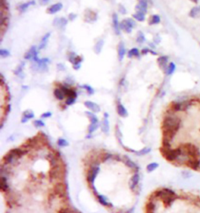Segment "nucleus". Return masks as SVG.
Instances as JSON below:
<instances>
[{
    "label": "nucleus",
    "instance_id": "2f4dec72",
    "mask_svg": "<svg viewBox=\"0 0 200 213\" xmlns=\"http://www.w3.org/2000/svg\"><path fill=\"white\" fill-rule=\"evenodd\" d=\"M39 1L42 2V3H47V2H49V0H39Z\"/></svg>",
    "mask_w": 200,
    "mask_h": 213
},
{
    "label": "nucleus",
    "instance_id": "4be33fe9",
    "mask_svg": "<svg viewBox=\"0 0 200 213\" xmlns=\"http://www.w3.org/2000/svg\"><path fill=\"white\" fill-rule=\"evenodd\" d=\"M160 22V16L159 15H153L152 16L151 20H149V24H157Z\"/></svg>",
    "mask_w": 200,
    "mask_h": 213
},
{
    "label": "nucleus",
    "instance_id": "aec40b11",
    "mask_svg": "<svg viewBox=\"0 0 200 213\" xmlns=\"http://www.w3.org/2000/svg\"><path fill=\"white\" fill-rule=\"evenodd\" d=\"M35 1H31V2H27V3H23V4H21V6L18 7V9H20L21 12H24L27 10V9L30 6V5H35Z\"/></svg>",
    "mask_w": 200,
    "mask_h": 213
},
{
    "label": "nucleus",
    "instance_id": "473e14b6",
    "mask_svg": "<svg viewBox=\"0 0 200 213\" xmlns=\"http://www.w3.org/2000/svg\"><path fill=\"white\" fill-rule=\"evenodd\" d=\"M191 1L193 2H196V3H197V2H199V0H191Z\"/></svg>",
    "mask_w": 200,
    "mask_h": 213
},
{
    "label": "nucleus",
    "instance_id": "cd10ccee",
    "mask_svg": "<svg viewBox=\"0 0 200 213\" xmlns=\"http://www.w3.org/2000/svg\"><path fill=\"white\" fill-rule=\"evenodd\" d=\"M24 66V63H21V66H19L18 67L16 68V70H15V74L16 75H20L21 74H22V70H23V67Z\"/></svg>",
    "mask_w": 200,
    "mask_h": 213
},
{
    "label": "nucleus",
    "instance_id": "c756f323",
    "mask_svg": "<svg viewBox=\"0 0 200 213\" xmlns=\"http://www.w3.org/2000/svg\"><path fill=\"white\" fill-rule=\"evenodd\" d=\"M76 15L74 13H70V15H69V19H70V21H73V20H74L75 18H76Z\"/></svg>",
    "mask_w": 200,
    "mask_h": 213
},
{
    "label": "nucleus",
    "instance_id": "2eb2a0df",
    "mask_svg": "<svg viewBox=\"0 0 200 213\" xmlns=\"http://www.w3.org/2000/svg\"><path fill=\"white\" fill-rule=\"evenodd\" d=\"M54 95L55 97L58 100H63L65 98V93L63 92V91L61 88H56L54 91Z\"/></svg>",
    "mask_w": 200,
    "mask_h": 213
},
{
    "label": "nucleus",
    "instance_id": "bb28decb",
    "mask_svg": "<svg viewBox=\"0 0 200 213\" xmlns=\"http://www.w3.org/2000/svg\"><path fill=\"white\" fill-rule=\"evenodd\" d=\"M82 88H84V89H85V90L89 92V94H90V95H92V94L94 93L93 88H91L90 85H87V84H85V85L82 86Z\"/></svg>",
    "mask_w": 200,
    "mask_h": 213
},
{
    "label": "nucleus",
    "instance_id": "c85d7f7f",
    "mask_svg": "<svg viewBox=\"0 0 200 213\" xmlns=\"http://www.w3.org/2000/svg\"><path fill=\"white\" fill-rule=\"evenodd\" d=\"M119 11H120V13L122 14L126 13V9L122 6V5H120V6H119Z\"/></svg>",
    "mask_w": 200,
    "mask_h": 213
},
{
    "label": "nucleus",
    "instance_id": "6ab92c4d",
    "mask_svg": "<svg viewBox=\"0 0 200 213\" xmlns=\"http://www.w3.org/2000/svg\"><path fill=\"white\" fill-rule=\"evenodd\" d=\"M139 56V51L137 48H133L128 52V57L131 58V57H138Z\"/></svg>",
    "mask_w": 200,
    "mask_h": 213
},
{
    "label": "nucleus",
    "instance_id": "7c9ffc66",
    "mask_svg": "<svg viewBox=\"0 0 200 213\" xmlns=\"http://www.w3.org/2000/svg\"><path fill=\"white\" fill-rule=\"evenodd\" d=\"M59 67H58V70H65V67H64V65H63V64H61V63H60V64H58Z\"/></svg>",
    "mask_w": 200,
    "mask_h": 213
},
{
    "label": "nucleus",
    "instance_id": "20e7f679",
    "mask_svg": "<svg viewBox=\"0 0 200 213\" xmlns=\"http://www.w3.org/2000/svg\"><path fill=\"white\" fill-rule=\"evenodd\" d=\"M143 213H200V194L156 188L147 196Z\"/></svg>",
    "mask_w": 200,
    "mask_h": 213
},
{
    "label": "nucleus",
    "instance_id": "39448f33",
    "mask_svg": "<svg viewBox=\"0 0 200 213\" xmlns=\"http://www.w3.org/2000/svg\"><path fill=\"white\" fill-rule=\"evenodd\" d=\"M135 26V22L133 21L132 19H125L123 20L122 22L120 24V27H121V30H123V31H125L126 33H129L131 32L133 28Z\"/></svg>",
    "mask_w": 200,
    "mask_h": 213
},
{
    "label": "nucleus",
    "instance_id": "f03ea898",
    "mask_svg": "<svg viewBox=\"0 0 200 213\" xmlns=\"http://www.w3.org/2000/svg\"><path fill=\"white\" fill-rule=\"evenodd\" d=\"M82 166L87 188L109 213H130L139 194L137 166L125 155L104 148H92Z\"/></svg>",
    "mask_w": 200,
    "mask_h": 213
},
{
    "label": "nucleus",
    "instance_id": "5701e85b",
    "mask_svg": "<svg viewBox=\"0 0 200 213\" xmlns=\"http://www.w3.org/2000/svg\"><path fill=\"white\" fill-rule=\"evenodd\" d=\"M85 105H86L89 109H93V110H96V111H98L99 109V106L96 103H93V102H86L85 103Z\"/></svg>",
    "mask_w": 200,
    "mask_h": 213
},
{
    "label": "nucleus",
    "instance_id": "ddd939ff",
    "mask_svg": "<svg viewBox=\"0 0 200 213\" xmlns=\"http://www.w3.org/2000/svg\"><path fill=\"white\" fill-rule=\"evenodd\" d=\"M50 35H51V34L49 32V33H47V34H45V35L43 36L42 41H41V42H40V45H39V47H38V50H42V49H43L46 46L47 43H48V41H49V37H50Z\"/></svg>",
    "mask_w": 200,
    "mask_h": 213
},
{
    "label": "nucleus",
    "instance_id": "a878e982",
    "mask_svg": "<svg viewBox=\"0 0 200 213\" xmlns=\"http://www.w3.org/2000/svg\"><path fill=\"white\" fill-rule=\"evenodd\" d=\"M117 109H118V113L121 116H124L126 113V109L123 106V105L118 104V106H117Z\"/></svg>",
    "mask_w": 200,
    "mask_h": 213
},
{
    "label": "nucleus",
    "instance_id": "dca6fc26",
    "mask_svg": "<svg viewBox=\"0 0 200 213\" xmlns=\"http://www.w3.org/2000/svg\"><path fill=\"white\" fill-rule=\"evenodd\" d=\"M199 13H200V6H196L193 7V8L190 10L189 16H191V17H192V18H195V17H196Z\"/></svg>",
    "mask_w": 200,
    "mask_h": 213
},
{
    "label": "nucleus",
    "instance_id": "1a4fd4ad",
    "mask_svg": "<svg viewBox=\"0 0 200 213\" xmlns=\"http://www.w3.org/2000/svg\"><path fill=\"white\" fill-rule=\"evenodd\" d=\"M62 9H63V4L61 2H58V3L52 5L51 6H49L47 9V13L49 14H55L58 13L59 11H60Z\"/></svg>",
    "mask_w": 200,
    "mask_h": 213
},
{
    "label": "nucleus",
    "instance_id": "423d86ee",
    "mask_svg": "<svg viewBox=\"0 0 200 213\" xmlns=\"http://www.w3.org/2000/svg\"><path fill=\"white\" fill-rule=\"evenodd\" d=\"M69 60L70 61V63H73L74 70H79L81 67V63L82 62L81 56H77L75 53H71V55L69 56Z\"/></svg>",
    "mask_w": 200,
    "mask_h": 213
},
{
    "label": "nucleus",
    "instance_id": "4468645a",
    "mask_svg": "<svg viewBox=\"0 0 200 213\" xmlns=\"http://www.w3.org/2000/svg\"><path fill=\"white\" fill-rule=\"evenodd\" d=\"M53 23L55 26H58L60 28H63L64 26L67 25V20L65 18H56L54 20Z\"/></svg>",
    "mask_w": 200,
    "mask_h": 213
},
{
    "label": "nucleus",
    "instance_id": "0eeeda50",
    "mask_svg": "<svg viewBox=\"0 0 200 213\" xmlns=\"http://www.w3.org/2000/svg\"><path fill=\"white\" fill-rule=\"evenodd\" d=\"M147 7H148V0H139L135 9H136V12H140L145 14L147 13Z\"/></svg>",
    "mask_w": 200,
    "mask_h": 213
},
{
    "label": "nucleus",
    "instance_id": "f8f14e48",
    "mask_svg": "<svg viewBox=\"0 0 200 213\" xmlns=\"http://www.w3.org/2000/svg\"><path fill=\"white\" fill-rule=\"evenodd\" d=\"M158 64L160 66V67L161 69H163V70H167V62H168V58L167 56H160V58L158 59Z\"/></svg>",
    "mask_w": 200,
    "mask_h": 213
},
{
    "label": "nucleus",
    "instance_id": "412c9836",
    "mask_svg": "<svg viewBox=\"0 0 200 213\" xmlns=\"http://www.w3.org/2000/svg\"><path fill=\"white\" fill-rule=\"evenodd\" d=\"M145 14L142 13L136 12L135 14H133V17H134L135 20H137L138 21L142 22V21H145Z\"/></svg>",
    "mask_w": 200,
    "mask_h": 213
},
{
    "label": "nucleus",
    "instance_id": "f3484780",
    "mask_svg": "<svg viewBox=\"0 0 200 213\" xmlns=\"http://www.w3.org/2000/svg\"><path fill=\"white\" fill-rule=\"evenodd\" d=\"M103 45H104V42H103V40H99L97 43L96 44L95 47H94V51L96 54H99L102 51V47H103Z\"/></svg>",
    "mask_w": 200,
    "mask_h": 213
},
{
    "label": "nucleus",
    "instance_id": "b1692460",
    "mask_svg": "<svg viewBox=\"0 0 200 213\" xmlns=\"http://www.w3.org/2000/svg\"><path fill=\"white\" fill-rule=\"evenodd\" d=\"M10 56V52H9L7 49H0V56L2 58H7Z\"/></svg>",
    "mask_w": 200,
    "mask_h": 213
},
{
    "label": "nucleus",
    "instance_id": "f257e3e1",
    "mask_svg": "<svg viewBox=\"0 0 200 213\" xmlns=\"http://www.w3.org/2000/svg\"><path fill=\"white\" fill-rule=\"evenodd\" d=\"M67 164L48 138L29 137L1 161V213H82L71 203Z\"/></svg>",
    "mask_w": 200,
    "mask_h": 213
},
{
    "label": "nucleus",
    "instance_id": "9b49d317",
    "mask_svg": "<svg viewBox=\"0 0 200 213\" xmlns=\"http://www.w3.org/2000/svg\"><path fill=\"white\" fill-rule=\"evenodd\" d=\"M126 49L123 42H121L118 45V59L120 61L123 60V57L125 56Z\"/></svg>",
    "mask_w": 200,
    "mask_h": 213
},
{
    "label": "nucleus",
    "instance_id": "7ed1b4c3",
    "mask_svg": "<svg viewBox=\"0 0 200 213\" xmlns=\"http://www.w3.org/2000/svg\"><path fill=\"white\" fill-rule=\"evenodd\" d=\"M159 151L174 166L200 173V116L189 113L188 101L173 102L160 124Z\"/></svg>",
    "mask_w": 200,
    "mask_h": 213
},
{
    "label": "nucleus",
    "instance_id": "6e6552de",
    "mask_svg": "<svg viewBox=\"0 0 200 213\" xmlns=\"http://www.w3.org/2000/svg\"><path fill=\"white\" fill-rule=\"evenodd\" d=\"M112 17H113V19H112V21H113V27L115 34L119 35H120V33H121V27H120V24H121V23H119L117 14L113 13Z\"/></svg>",
    "mask_w": 200,
    "mask_h": 213
},
{
    "label": "nucleus",
    "instance_id": "9d476101",
    "mask_svg": "<svg viewBox=\"0 0 200 213\" xmlns=\"http://www.w3.org/2000/svg\"><path fill=\"white\" fill-rule=\"evenodd\" d=\"M38 56V51L36 46H32L24 55V59L27 60H30Z\"/></svg>",
    "mask_w": 200,
    "mask_h": 213
},
{
    "label": "nucleus",
    "instance_id": "393cba45",
    "mask_svg": "<svg viewBox=\"0 0 200 213\" xmlns=\"http://www.w3.org/2000/svg\"><path fill=\"white\" fill-rule=\"evenodd\" d=\"M137 42H139V43H142L145 41V35L142 32L139 31L138 32V35L137 39H136Z\"/></svg>",
    "mask_w": 200,
    "mask_h": 213
},
{
    "label": "nucleus",
    "instance_id": "a211bd4d",
    "mask_svg": "<svg viewBox=\"0 0 200 213\" xmlns=\"http://www.w3.org/2000/svg\"><path fill=\"white\" fill-rule=\"evenodd\" d=\"M176 70V65L174 63H170V64L168 65L167 70H166V74L167 75H171L174 74V72Z\"/></svg>",
    "mask_w": 200,
    "mask_h": 213
}]
</instances>
